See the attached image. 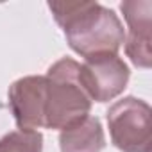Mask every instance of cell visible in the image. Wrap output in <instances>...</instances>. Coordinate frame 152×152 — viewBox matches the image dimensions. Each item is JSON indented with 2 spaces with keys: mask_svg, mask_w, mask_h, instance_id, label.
<instances>
[{
  "mask_svg": "<svg viewBox=\"0 0 152 152\" xmlns=\"http://www.w3.org/2000/svg\"><path fill=\"white\" fill-rule=\"evenodd\" d=\"M106 147V134L97 116L88 115L59 132L61 152H102Z\"/></svg>",
  "mask_w": 152,
  "mask_h": 152,
  "instance_id": "obj_7",
  "label": "cell"
},
{
  "mask_svg": "<svg viewBox=\"0 0 152 152\" xmlns=\"http://www.w3.org/2000/svg\"><path fill=\"white\" fill-rule=\"evenodd\" d=\"M120 11L127 23L125 54L134 66L147 70L152 64V4L150 0H124Z\"/></svg>",
  "mask_w": 152,
  "mask_h": 152,
  "instance_id": "obj_6",
  "label": "cell"
},
{
  "mask_svg": "<svg viewBox=\"0 0 152 152\" xmlns=\"http://www.w3.org/2000/svg\"><path fill=\"white\" fill-rule=\"evenodd\" d=\"M0 152H43V134L38 131H11L0 138Z\"/></svg>",
  "mask_w": 152,
  "mask_h": 152,
  "instance_id": "obj_8",
  "label": "cell"
},
{
  "mask_svg": "<svg viewBox=\"0 0 152 152\" xmlns=\"http://www.w3.org/2000/svg\"><path fill=\"white\" fill-rule=\"evenodd\" d=\"M79 63L72 57L56 61L45 73V129H66L86 118L91 100L79 81Z\"/></svg>",
  "mask_w": 152,
  "mask_h": 152,
  "instance_id": "obj_2",
  "label": "cell"
},
{
  "mask_svg": "<svg viewBox=\"0 0 152 152\" xmlns=\"http://www.w3.org/2000/svg\"><path fill=\"white\" fill-rule=\"evenodd\" d=\"M131 77L127 63L118 54L86 57L79 66V81L93 102H109L124 93Z\"/></svg>",
  "mask_w": 152,
  "mask_h": 152,
  "instance_id": "obj_4",
  "label": "cell"
},
{
  "mask_svg": "<svg viewBox=\"0 0 152 152\" xmlns=\"http://www.w3.org/2000/svg\"><path fill=\"white\" fill-rule=\"evenodd\" d=\"M113 145L122 152H150L152 109L138 97L116 100L106 113Z\"/></svg>",
  "mask_w": 152,
  "mask_h": 152,
  "instance_id": "obj_3",
  "label": "cell"
},
{
  "mask_svg": "<svg viewBox=\"0 0 152 152\" xmlns=\"http://www.w3.org/2000/svg\"><path fill=\"white\" fill-rule=\"evenodd\" d=\"M9 107L20 131L45 129L47 81L45 75H27L16 79L7 91Z\"/></svg>",
  "mask_w": 152,
  "mask_h": 152,
  "instance_id": "obj_5",
  "label": "cell"
},
{
  "mask_svg": "<svg viewBox=\"0 0 152 152\" xmlns=\"http://www.w3.org/2000/svg\"><path fill=\"white\" fill-rule=\"evenodd\" d=\"M56 23L63 29L70 48L81 57L118 54L125 29L118 15L99 2H48Z\"/></svg>",
  "mask_w": 152,
  "mask_h": 152,
  "instance_id": "obj_1",
  "label": "cell"
}]
</instances>
